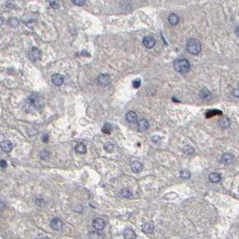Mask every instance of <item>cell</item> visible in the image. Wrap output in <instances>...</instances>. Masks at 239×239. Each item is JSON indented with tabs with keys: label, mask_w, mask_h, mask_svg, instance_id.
I'll return each mask as SVG.
<instances>
[{
	"label": "cell",
	"mask_w": 239,
	"mask_h": 239,
	"mask_svg": "<svg viewBox=\"0 0 239 239\" xmlns=\"http://www.w3.org/2000/svg\"><path fill=\"white\" fill-rule=\"evenodd\" d=\"M29 57L31 58V60L33 61H38L41 59V52L39 49L37 48H32L30 52H29Z\"/></svg>",
	"instance_id": "6"
},
{
	"label": "cell",
	"mask_w": 239,
	"mask_h": 239,
	"mask_svg": "<svg viewBox=\"0 0 239 239\" xmlns=\"http://www.w3.org/2000/svg\"><path fill=\"white\" fill-rule=\"evenodd\" d=\"M209 180H210L211 183H218V182H220V180H221V176H220V174L216 173V172L210 173V176H209Z\"/></svg>",
	"instance_id": "17"
},
{
	"label": "cell",
	"mask_w": 239,
	"mask_h": 239,
	"mask_svg": "<svg viewBox=\"0 0 239 239\" xmlns=\"http://www.w3.org/2000/svg\"><path fill=\"white\" fill-rule=\"evenodd\" d=\"M174 67L178 73H186L190 70V63L186 58H177L174 62Z\"/></svg>",
	"instance_id": "2"
},
{
	"label": "cell",
	"mask_w": 239,
	"mask_h": 239,
	"mask_svg": "<svg viewBox=\"0 0 239 239\" xmlns=\"http://www.w3.org/2000/svg\"><path fill=\"white\" fill-rule=\"evenodd\" d=\"M184 152L186 153V155L189 156V155H193L194 152V150L192 146L186 145L185 148H184Z\"/></svg>",
	"instance_id": "27"
},
{
	"label": "cell",
	"mask_w": 239,
	"mask_h": 239,
	"mask_svg": "<svg viewBox=\"0 0 239 239\" xmlns=\"http://www.w3.org/2000/svg\"><path fill=\"white\" fill-rule=\"evenodd\" d=\"M75 151L78 153V154H85L86 151H87V149H86V146L84 145L83 143H78L76 147H75Z\"/></svg>",
	"instance_id": "21"
},
{
	"label": "cell",
	"mask_w": 239,
	"mask_h": 239,
	"mask_svg": "<svg viewBox=\"0 0 239 239\" xmlns=\"http://www.w3.org/2000/svg\"><path fill=\"white\" fill-rule=\"evenodd\" d=\"M115 146L112 143L108 142V143H106L104 145V150L107 151V152H112L114 151Z\"/></svg>",
	"instance_id": "25"
},
{
	"label": "cell",
	"mask_w": 239,
	"mask_h": 239,
	"mask_svg": "<svg viewBox=\"0 0 239 239\" xmlns=\"http://www.w3.org/2000/svg\"><path fill=\"white\" fill-rule=\"evenodd\" d=\"M232 94H233V95H234V96H235L236 98H237V97H238V96H239V95H238V90H237V89L236 88V89H235V90H234V91L232 92Z\"/></svg>",
	"instance_id": "36"
},
{
	"label": "cell",
	"mask_w": 239,
	"mask_h": 239,
	"mask_svg": "<svg viewBox=\"0 0 239 239\" xmlns=\"http://www.w3.org/2000/svg\"><path fill=\"white\" fill-rule=\"evenodd\" d=\"M236 34L238 36V27H237V28H236Z\"/></svg>",
	"instance_id": "38"
},
{
	"label": "cell",
	"mask_w": 239,
	"mask_h": 239,
	"mask_svg": "<svg viewBox=\"0 0 239 239\" xmlns=\"http://www.w3.org/2000/svg\"><path fill=\"white\" fill-rule=\"evenodd\" d=\"M125 118L129 123L135 124V122L137 121V115L135 111H129V112H127V114L125 116Z\"/></svg>",
	"instance_id": "14"
},
{
	"label": "cell",
	"mask_w": 239,
	"mask_h": 239,
	"mask_svg": "<svg viewBox=\"0 0 239 239\" xmlns=\"http://www.w3.org/2000/svg\"><path fill=\"white\" fill-rule=\"evenodd\" d=\"M9 24L11 26L16 27V26L19 25V20H17L16 18H11V19H9Z\"/></svg>",
	"instance_id": "30"
},
{
	"label": "cell",
	"mask_w": 239,
	"mask_h": 239,
	"mask_svg": "<svg viewBox=\"0 0 239 239\" xmlns=\"http://www.w3.org/2000/svg\"><path fill=\"white\" fill-rule=\"evenodd\" d=\"M50 156H51V154H50V152L48 151H43L41 152V154H40L41 159H43V160H48V159H50Z\"/></svg>",
	"instance_id": "26"
},
{
	"label": "cell",
	"mask_w": 239,
	"mask_h": 239,
	"mask_svg": "<svg viewBox=\"0 0 239 239\" xmlns=\"http://www.w3.org/2000/svg\"><path fill=\"white\" fill-rule=\"evenodd\" d=\"M199 97H200L201 100L207 101V100H210L211 93H210V92L209 91L207 88H202V89L200 91V92H199Z\"/></svg>",
	"instance_id": "10"
},
{
	"label": "cell",
	"mask_w": 239,
	"mask_h": 239,
	"mask_svg": "<svg viewBox=\"0 0 239 239\" xmlns=\"http://www.w3.org/2000/svg\"><path fill=\"white\" fill-rule=\"evenodd\" d=\"M0 167H3V168H6L7 167V163H6V161L5 159H1L0 160Z\"/></svg>",
	"instance_id": "34"
},
{
	"label": "cell",
	"mask_w": 239,
	"mask_h": 239,
	"mask_svg": "<svg viewBox=\"0 0 239 239\" xmlns=\"http://www.w3.org/2000/svg\"><path fill=\"white\" fill-rule=\"evenodd\" d=\"M151 139H152V142H153V143H159V142H160V139H161V138H160L159 136H158V135H154V136H153Z\"/></svg>",
	"instance_id": "33"
},
{
	"label": "cell",
	"mask_w": 239,
	"mask_h": 239,
	"mask_svg": "<svg viewBox=\"0 0 239 239\" xmlns=\"http://www.w3.org/2000/svg\"><path fill=\"white\" fill-rule=\"evenodd\" d=\"M4 23V18L2 16H0V26Z\"/></svg>",
	"instance_id": "37"
},
{
	"label": "cell",
	"mask_w": 239,
	"mask_h": 239,
	"mask_svg": "<svg viewBox=\"0 0 239 239\" xmlns=\"http://www.w3.org/2000/svg\"><path fill=\"white\" fill-rule=\"evenodd\" d=\"M63 221L59 218H54L50 221V227L51 229L56 231H60L63 229Z\"/></svg>",
	"instance_id": "5"
},
{
	"label": "cell",
	"mask_w": 239,
	"mask_h": 239,
	"mask_svg": "<svg viewBox=\"0 0 239 239\" xmlns=\"http://www.w3.org/2000/svg\"><path fill=\"white\" fill-rule=\"evenodd\" d=\"M0 149L4 151V152H6V153H8V152H10L11 151H12V149H13V143H11L10 141H3V142H1L0 143Z\"/></svg>",
	"instance_id": "9"
},
{
	"label": "cell",
	"mask_w": 239,
	"mask_h": 239,
	"mask_svg": "<svg viewBox=\"0 0 239 239\" xmlns=\"http://www.w3.org/2000/svg\"><path fill=\"white\" fill-rule=\"evenodd\" d=\"M143 46L145 47L146 49H152L155 46V44H156V41H155V39L152 36L149 35V36H146V37L143 38Z\"/></svg>",
	"instance_id": "4"
},
{
	"label": "cell",
	"mask_w": 239,
	"mask_h": 239,
	"mask_svg": "<svg viewBox=\"0 0 239 239\" xmlns=\"http://www.w3.org/2000/svg\"><path fill=\"white\" fill-rule=\"evenodd\" d=\"M120 196L123 198H131L133 196V193L129 188H124L120 191Z\"/></svg>",
	"instance_id": "19"
},
{
	"label": "cell",
	"mask_w": 239,
	"mask_h": 239,
	"mask_svg": "<svg viewBox=\"0 0 239 239\" xmlns=\"http://www.w3.org/2000/svg\"><path fill=\"white\" fill-rule=\"evenodd\" d=\"M105 221L102 218H95L92 221V228L97 231H100L103 230L105 228Z\"/></svg>",
	"instance_id": "7"
},
{
	"label": "cell",
	"mask_w": 239,
	"mask_h": 239,
	"mask_svg": "<svg viewBox=\"0 0 239 239\" xmlns=\"http://www.w3.org/2000/svg\"><path fill=\"white\" fill-rule=\"evenodd\" d=\"M180 177H181V178H183V179H188V178H190L191 175H190V172H189L188 170L185 169V170H182V171H181Z\"/></svg>",
	"instance_id": "28"
},
{
	"label": "cell",
	"mask_w": 239,
	"mask_h": 239,
	"mask_svg": "<svg viewBox=\"0 0 239 239\" xmlns=\"http://www.w3.org/2000/svg\"><path fill=\"white\" fill-rule=\"evenodd\" d=\"M49 135H44L43 137H42V142L43 143H48L49 142Z\"/></svg>",
	"instance_id": "35"
},
{
	"label": "cell",
	"mask_w": 239,
	"mask_h": 239,
	"mask_svg": "<svg viewBox=\"0 0 239 239\" xmlns=\"http://www.w3.org/2000/svg\"><path fill=\"white\" fill-rule=\"evenodd\" d=\"M219 125H220L222 128H228L229 125H230V121H229V118L224 117V118L220 119V120H219Z\"/></svg>",
	"instance_id": "22"
},
{
	"label": "cell",
	"mask_w": 239,
	"mask_h": 239,
	"mask_svg": "<svg viewBox=\"0 0 239 239\" xmlns=\"http://www.w3.org/2000/svg\"><path fill=\"white\" fill-rule=\"evenodd\" d=\"M71 1L73 2L75 6H83V5L85 4V2H86V0H71Z\"/></svg>",
	"instance_id": "31"
},
{
	"label": "cell",
	"mask_w": 239,
	"mask_h": 239,
	"mask_svg": "<svg viewBox=\"0 0 239 239\" xmlns=\"http://www.w3.org/2000/svg\"><path fill=\"white\" fill-rule=\"evenodd\" d=\"M64 83V77L59 73H56L52 76V83L56 86H60Z\"/></svg>",
	"instance_id": "12"
},
{
	"label": "cell",
	"mask_w": 239,
	"mask_h": 239,
	"mask_svg": "<svg viewBox=\"0 0 239 239\" xmlns=\"http://www.w3.org/2000/svg\"><path fill=\"white\" fill-rule=\"evenodd\" d=\"M60 6L59 4V0H50V6L54 8V9H57Z\"/></svg>",
	"instance_id": "29"
},
{
	"label": "cell",
	"mask_w": 239,
	"mask_h": 239,
	"mask_svg": "<svg viewBox=\"0 0 239 239\" xmlns=\"http://www.w3.org/2000/svg\"><path fill=\"white\" fill-rule=\"evenodd\" d=\"M186 50L192 55H198L202 51V44L196 39H190L186 42Z\"/></svg>",
	"instance_id": "3"
},
{
	"label": "cell",
	"mask_w": 239,
	"mask_h": 239,
	"mask_svg": "<svg viewBox=\"0 0 239 239\" xmlns=\"http://www.w3.org/2000/svg\"><path fill=\"white\" fill-rule=\"evenodd\" d=\"M124 237L126 239L136 238V234L132 229H125L124 231Z\"/></svg>",
	"instance_id": "16"
},
{
	"label": "cell",
	"mask_w": 239,
	"mask_h": 239,
	"mask_svg": "<svg viewBox=\"0 0 239 239\" xmlns=\"http://www.w3.org/2000/svg\"><path fill=\"white\" fill-rule=\"evenodd\" d=\"M168 22L171 25H177L179 22V17L176 14H170L168 15Z\"/></svg>",
	"instance_id": "20"
},
{
	"label": "cell",
	"mask_w": 239,
	"mask_h": 239,
	"mask_svg": "<svg viewBox=\"0 0 239 239\" xmlns=\"http://www.w3.org/2000/svg\"><path fill=\"white\" fill-rule=\"evenodd\" d=\"M143 165L140 161L135 160L131 164V170L134 173H140L143 170Z\"/></svg>",
	"instance_id": "11"
},
{
	"label": "cell",
	"mask_w": 239,
	"mask_h": 239,
	"mask_svg": "<svg viewBox=\"0 0 239 239\" xmlns=\"http://www.w3.org/2000/svg\"><path fill=\"white\" fill-rule=\"evenodd\" d=\"M133 86H134L135 89H138V88L141 86V80H139V79L135 80V81L133 82Z\"/></svg>",
	"instance_id": "32"
},
{
	"label": "cell",
	"mask_w": 239,
	"mask_h": 239,
	"mask_svg": "<svg viewBox=\"0 0 239 239\" xmlns=\"http://www.w3.org/2000/svg\"><path fill=\"white\" fill-rule=\"evenodd\" d=\"M42 100L40 95L36 93L31 94L24 102V108L27 112L36 113L41 111L42 108Z\"/></svg>",
	"instance_id": "1"
},
{
	"label": "cell",
	"mask_w": 239,
	"mask_h": 239,
	"mask_svg": "<svg viewBox=\"0 0 239 239\" xmlns=\"http://www.w3.org/2000/svg\"><path fill=\"white\" fill-rule=\"evenodd\" d=\"M221 114H222V112L218 110V109H211V110H209L208 112L206 113V117H207V118H210V117H212V116H215V115Z\"/></svg>",
	"instance_id": "23"
},
{
	"label": "cell",
	"mask_w": 239,
	"mask_h": 239,
	"mask_svg": "<svg viewBox=\"0 0 239 239\" xmlns=\"http://www.w3.org/2000/svg\"><path fill=\"white\" fill-rule=\"evenodd\" d=\"M142 229L143 232H144L145 234H152L154 231V226L151 223H145L143 225Z\"/></svg>",
	"instance_id": "15"
},
{
	"label": "cell",
	"mask_w": 239,
	"mask_h": 239,
	"mask_svg": "<svg viewBox=\"0 0 239 239\" xmlns=\"http://www.w3.org/2000/svg\"><path fill=\"white\" fill-rule=\"evenodd\" d=\"M233 156L229 153H224L222 156H221V162L224 164V165H230L232 162H233Z\"/></svg>",
	"instance_id": "13"
},
{
	"label": "cell",
	"mask_w": 239,
	"mask_h": 239,
	"mask_svg": "<svg viewBox=\"0 0 239 239\" xmlns=\"http://www.w3.org/2000/svg\"><path fill=\"white\" fill-rule=\"evenodd\" d=\"M138 126H139V129H140V131H145L147 130L148 128H149V122L144 119V118H143V119H141L140 121H139V123H138Z\"/></svg>",
	"instance_id": "18"
},
{
	"label": "cell",
	"mask_w": 239,
	"mask_h": 239,
	"mask_svg": "<svg viewBox=\"0 0 239 239\" xmlns=\"http://www.w3.org/2000/svg\"><path fill=\"white\" fill-rule=\"evenodd\" d=\"M98 83L101 86H107L108 84L110 83V76L107 73H102L100 75H99L98 79H97Z\"/></svg>",
	"instance_id": "8"
},
{
	"label": "cell",
	"mask_w": 239,
	"mask_h": 239,
	"mask_svg": "<svg viewBox=\"0 0 239 239\" xmlns=\"http://www.w3.org/2000/svg\"><path fill=\"white\" fill-rule=\"evenodd\" d=\"M111 131H112V125H110V124L106 123L104 126L102 127V132H103L104 134H107V135H110Z\"/></svg>",
	"instance_id": "24"
}]
</instances>
